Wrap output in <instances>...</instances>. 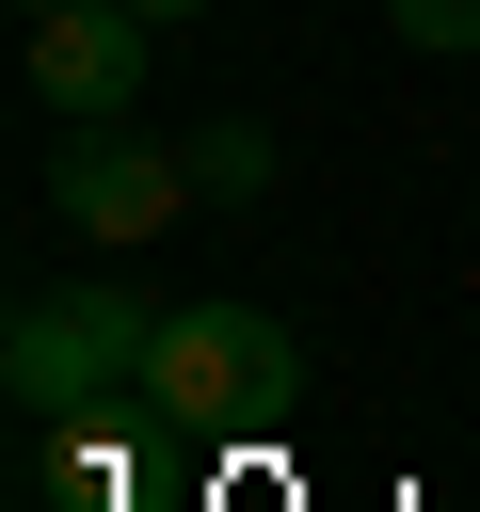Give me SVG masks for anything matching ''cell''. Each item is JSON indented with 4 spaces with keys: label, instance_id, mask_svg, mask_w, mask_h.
Instances as JSON below:
<instances>
[{
    "label": "cell",
    "instance_id": "cell-1",
    "mask_svg": "<svg viewBox=\"0 0 480 512\" xmlns=\"http://www.w3.org/2000/svg\"><path fill=\"white\" fill-rule=\"evenodd\" d=\"M144 352H160V304H128L112 272H64V288H16L0 320V384L32 432L96 416V400H144Z\"/></svg>",
    "mask_w": 480,
    "mask_h": 512
},
{
    "label": "cell",
    "instance_id": "cell-5",
    "mask_svg": "<svg viewBox=\"0 0 480 512\" xmlns=\"http://www.w3.org/2000/svg\"><path fill=\"white\" fill-rule=\"evenodd\" d=\"M192 192H208V208H256V192H272V128H256V112H208V128H192Z\"/></svg>",
    "mask_w": 480,
    "mask_h": 512
},
{
    "label": "cell",
    "instance_id": "cell-7",
    "mask_svg": "<svg viewBox=\"0 0 480 512\" xmlns=\"http://www.w3.org/2000/svg\"><path fill=\"white\" fill-rule=\"evenodd\" d=\"M128 16H208V0H128Z\"/></svg>",
    "mask_w": 480,
    "mask_h": 512
},
{
    "label": "cell",
    "instance_id": "cell-8",
    "mask_svg": "<svg viewBox=\"0 0 480 512\" xmlns=\"http://www.w3.org/2000/svg\"><path fill=\"white\" fill-rule=\"evenodd\" d=\"M16 16H64V0H16Z\"/></svg>",
    "mask_w": 480,
    "mask_h": 512
},
{
    "label": "cell",
    "instance_id": "cell-2",
    "mask_svg": "<svg viewBox=\"0 0 480 512\" xmlns=\"http://www.w3.org/2000/svg\"><path fill=\"white\" fill-rule=\"evenodd\" d=\"M144 400H160L176 432H288V400H304V336H288L272 304H176L160 352H144Z\"/></svg>",
    "mask_w": 480,
    "mask_h": 512
},
{
    "label": "cell",
    "instance_id": "cell-4",
    "mask_svg": "<svg viewBox=\"0 0 480 512\" xmlns=\"http://www.w3.org/2000/svg\"><path fill=\"white\" fill-rule=\"evenodd\" d=\"M144 32H160V16H128V0H64V16H32V96H48L64 128H112V112L144 96Z\"/></svg>",
    "mask_w": 480,
    "mask_h": 512
},
{
    "label": "cell",
    "instance_id": "cell-6",
    "mask_svg": "<svg viewBox=\"0 0 480 512\" xmlns=\"http://www.w3.org/2000/svg\"><path fill=\"white\" fill-rule=\"evenodd\" d=\"M400 48H480V0H384Z\"/></svg>",
    "mask_w": 480,
    "mask_h": 512
},
{
    "label": "cell",
    "instance_id": "cell-3",
    "mask_svg": "<svg viewBox=\"0 0 480 512\" xmlns=\"http://www.w3.org/2000/svg\"><path fill=\"white\" fill-rule=\"evenodd\" d=\"M48 208L128 256V240H160V224L208 208V192H192V144H128V112H112V128H64V144H48Z\"/></svg>",
    "mask_w": 480,
    "mask_h": 512
}]
</instances>
